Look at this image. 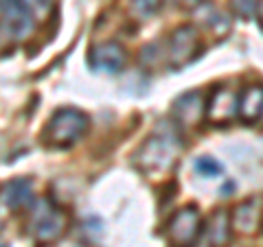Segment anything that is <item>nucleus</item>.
I'll return each instance as SVG.
<instances>
[{"instance_id": "nucleus-15", "label": "nucleus", "mask_w": 263, "mask_h": 247, "mask_svg": "<svg viewBox=\"0 0 263 247\" xmlns=\"http://www.w3.org/2000/svg\"><path fill=\"white\" fill-rule=\"evenodd\" d=\"M129 9L138 18H149L160 9V0H129Z\"/></svg>"}, {"instance_id": "nucleus-13", "label": "nucleus", "mask_w": 263, "mask_h": 247, "mask_svg": "<svg viewBox=\"0 0 263 247\" xmlns=\"http://www.w3.org/2000/svg\"><path fill=\"white\" fill-rule=\"evenodd\" d=\"M3 201L9 210H22L33 203V184L31 179H13L7 184L3 193Z\"/></svg>"}, {"instance_id": "nucleus-10", "label": "nucleus", "mask_w": 263, "mask_h": 247, "mask_svg": "<svg viewBox=\"0 0 263 247\" xmlns=\"http://www.w3.org/2000/svg\"><path fill=\"white\" fill-rule=\"evenodd\" d=\"M261 217H263V201L261 197H250V199L241 201L233 212V228L237 232L243 234H252L257 232L261 225Z\"/></svg>"}, {"instance_id": "nucleus-14", "label": "nucleus", "mask_w": 263, "mask_h": 247, "mask_svg": "<svg viewBox=\"0 0 263 247\" xmlns=\"http://www.w3.org/2000/svg\"><path fill=\"white\" fill-rule=\"evenodd\" d=\"M261 3L263 0H230V7H233V11L239 15V18L250 20V18L257 15Z\"/></svg>"}, {"instance_id": "nucleus-1", "label": "nucleus", "mask_w": 263, "mask_h": 247, "mask_svg": "<svg viewBox=\"0 0 263 247\" xmlns=\"http://www.w3.org/2000/svg\"><path fill=\"white\" fill-rule=\"evenodd\" d=\"M180 151H182V142L176 136V131L158 129L136 151L134 162L145 173H164L176 164Z\"/></svg>"}, {"instance_id": "nucleus-16", "label": "nucleus", "mask_w": 263, "mask_h": 247, "mask_svg": "<svg viewBox=\"0 0 263 247\" xmlns=\"http://www.w3.org/2000/svg\"><path fill=\"white\" fill-rule=\"evenodd\" d=\"M195 171L197 173H202L204 177H215V175H219L221 171V164L219 162H215L213 158H197V162H195Z\"/></svg>"}, {"instance_id": "nucleus-17", "label": "nucleus", "mask_w": 263, "mask_h": 247, "mask_svg": "<svg viewBox=\"0 0 263 247\" xmlns=\"http://www.w3.org/2000/svg\"><path fill=\"white\" fill-rule=\"evenodd\" d=\"M24 3H27L29 9H44V5L48 0H24Z\"/></svg>"}, {"instance_id": "nucleus-9", "label": "nucleus", "mask_w": 263, "mask_h": 247, "mask_svg": "<svg viewBox=\"0 0 263 247\" xmlns=\"http://www.w3.org/2000/svg\"><path fill=\"white\" fill-rule=\"evenodd\" d=\"M174 118L180 127H195L204 118V98L200 92H186L174 103Z\"/></svg>"}, {"instance_id": "nucleus-8", "label": "nucleus", "mask_w": 263, "mask_h": 247, "mask_svg": "<svg viewBox=\"0 0 263 247\" xmlns=\"http://www.w3.org/2000/svg\"><path fill=\"white\" fill-rule=\"evenodd\" d=\"M88 61L92 68L97 70H105V72H119L127 61V51L123 48L119 42H105V44H97L90 48Z\"/></svg>"}, {"instance_id": "nucleus-6", "label": "nucleus", "mask_w": 263, "mask_h": 247, "mask_svg": "<svg viewBox=\"0 0 263 247\" xmlns=\"http://www.w3.org/2000/svg\"><path fill=\"white\" fill-rule=\"evenodd\" d=\"M0 18H3L5 31L13 39H24L35 27L33 13L24 0H0Z\"/></svg>"}, {"instance_id": "nucleus-7", "label": "nucleus", "mask_w": 263, "mask_h": 247, "mask_svg": "<svg viewBox=\"0 0 263 247\" xmlns=\"http://www.w3.org/2000/svg\"><path fill=\"white\" fill-rule=\"evenodd\" d=\"M237 105H239V92L228 88H215L204 101V116L211 122H230L237 118Z\"/></svg>"}, {"instance_id": "nucleus-4", "label": "nucleus", "mask_w": 263, "mask_h": 247, "mask_svg": "<svg viewBox=\"0 0 263 247\" xmlns=\"http://www.w3.org/2000/svg\"><path fill=\"white\" fill-rule=\"evenodd\" d=\"M202 215L195 205H184L174 212L167 223V241L171 247H191L202 232Z\"/></svg>"}, {"instance_id": "nucleus-18", "label": "nucleus", "mask_w": 263, "mask_h": 247, "mask_svg": "<svg viewBox=\"0 0 263 247\" xmlns=\"http://www.w3.org/2000/svg\"><path fill=\"white\" fill-rule=\"evenodd\" d=\"M257 15H259V20L263 22V3H261V7H259V11H257Z\"/></svg>"}, {"instance_id": "nucleus-19", "label": "nucleus", "mask_w": 263, "mask_h": 247, "mask_svg": "<svg viewBox=\"0 0 263 247\" xmlns=\"http://www.w3.org/2000/svg\"><path fill=\"white\" fill-rule=\"evenodd\" d=\"M0 247H5V245H0Z\"/></svg>"}, {"instance_id": "nucleus-12", "label": "nucleus", "mask_w": 263, "mask_h": 247, "mask_svg": "<svg viewBox=\"0 0 263 247\" xmlns=\"http://www.w3.org/2000/svg\"><path fill=\"white\" fill-rule=\"evenodd\" d=\"M228 234H230V225H228L226 210H215L213 217L209 219L206 228L202 225V232L197 238H204V241H206L204 247H221V245L228 243Z\"/></svg>"}, {"instance_id": "nucleus-5", "label": "nucleus", "mask_w": 263, "mask_h": 247, "mask_svg": "<svg viewBox=\"0 0 263 247\" xmlns=\"http://www.w3.org/2000/svg\"><path fill=\"white\" fill-rule=\"evenodd\" d=\"M202 51V39L200 33L191 24L178 27L169 35V48H167V59L171 68H182V66L191 64Z\"/></svg>"}, {"instance_id": "nucleus-3", "label": "nucleus", "mask_w": 263, "mask_h": 247, "mask_svg": "<svg viewBox=\"0 0 263 247\" xmlns=\"http://www.w3.org/2000/svg\"><path fill=\"white\" fill-rule=\"evenodd\" d=\"M68 225L64 210H60L57 205H53L48 199L40 201L31 212V234L40 245H48L57 241Z\"/></svg>"}, {"instance_id": "nucleus-11", "label": "nucleus", "mask_w": 263, "mask_h": 247, "mask_svg": "<svg viewBox=\"0 0 263 247\" xmlns=\"http://www.w3.org/2000/svg\"><path fill=\"white\" fill-rule=\"evenodd\" d=\"M263 116V86H248L239 92V105H237V118L243 122H257Z\"/></svg>"}, {"instance_id": "nucleus-2", "label": "nucleus", "mask_w": 263, "mask_h": 247, "mask_svg": "<svg viewBox=\"0 0 263 247\" xmlns=\"http://www.w3.org/2000/svg\"><path fill=\"white\" fill-rule=\"evenodd\" d=\"M90 127V118L84 112H79L75 108H64L57 110L51 118H48L46 127L42 131V140L46 147L53 149H66L79 142L86 136V131Z\"/></svg>"}]
</instances>
